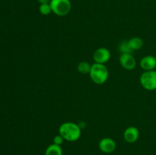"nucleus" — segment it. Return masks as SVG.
Wrapping results in <instances>:
<instances>
[{
  "instance_id": "nucleus-14",
  "label": "nucleus",
  "mask_w": 156,
  "mask_h": 155,
  "mask_svg": "<svg viewBox=\"0 0 156 155\" xmlns=\"http://www.w3.org/2000/svg\"><path fill=\"white\" fill-rule=\"evenodd\" d=\"M39 12L43 15H50L52 12V9L50 3H47V4H40Z\"/></svg>"
},
{
  "instance_id": "nucleus-3",
  "label": "nucleus",
  "mask_w": 156,
  "mask_h": 155,
  "mask_svg": "<svg viewBox=\"0 0 156 155\" xmlns=\"http://www.w3.org/2000/svg\"><path fill=\"white\" fill-rule=\"evenodd\" d=\"M50 4L52 12L57 16H66L69 13L72 9L70 0H51Z\"/></svg>"
},
{
  "instance_id": "nucleus-16",
  "label": "nucleus",
  "mask_w": 156,
  "mask_h": 155,
  "mask_svg": "<svg viewBox=\"0 0 156 155\" xmlns=\"http://www.w3.org/2000/svg\"><path fill=\"white\" fill-rule=\"evenodd\" d=\"M37 1L40 4H47V3H50L51 0H37Z\"/></svg>"
},
{
  "instance_id": "nucleus-15",
  "label": "nucleus",
  "mask_w": 156,
  "mask_h": 155,
  "mask_svg": "<svg viewBox=\"0 0 156 155\" xmlns=\"http://www.w3.org/2000/svg\"><path fill=\"white\" fill-rule=\"evenodd\" d=\"M53 144H56V145L61 146L62 144V143H63L64 138L59 134V135L54 136V138H53Z\"/></svg>"
},
{
  "instance_id": "nucleus-9",
  "label": "nucleus",
  "mask_w": 156,
  "mask_h": 155,
  "mask_svg": "<svg viewBox=\"0 0 156 155\" xmlns=\"http://www.w3.org/2000/svg\"><path fill=\"white\" fill-rule=\"evenodd\" d=\"M140 67L144 71H152L156 68V57L154 56H146L143 57L140 62Z\"/></svg>"
},
{
  "instance_id": "nucleus-4",
  "label": "nucleus",
  "mask_w": 156,
  "mask_h": 155,
  "mask_svg": "<svg viewBox=\"0 0 156 155\" xmlns=\"http://www.w3.org/2000/svg\"><path fill=\"white\" fill-rule=\"evenodd\" d=\"M142 87L147 91L156 90V71H145L140 78Z\"/></svg>"
},
{
  "instance_id": "nucleus-2",
  "label": "nucleus",
  "mask_w": 156,
  "mask_h": 155,
  "mask_svg": "<svg viewBox=\"0 0 156 155\" xmlns=\"http://www.w3.org/2000/svg\"><path fill=\"white\" fill-rule=\"evenodd\" d=\"M91 80L98 85H101L108 81L109 77V71L108 67L104 64L95 63L91 65L89 72Z\"/></svg>"
},
{
  "instance_id": "nucleus-1",
  "label": "nucleus",
  "mask_w": 156,
  "mask_h": 155,
  "mask_svg": "<svg viewBox=\"0 0 156 155\" xmlns=\"http://www.w3.org/2000/svg\"><path fill=\"white\" fill-rule=\"evenodd\" d=\"M59 134L66 141H76L80 138L82 129L76 123L66 122L59 126Z\"/></svg>"
},
{
  "instance_id": "nucleus-6",
  "label": "nucleus",
  "mask_w": 156,
  "mask_h": 155,
  "mask_svg": "<svg viewBox=\"0 0 156 155\" xmlns=\"http://www.w3.org/2000/svg\"><path fill=\"white\" fill-rule=\"evenodd\" d=\"M119 62L124 69L133 70L136 67V60L132 53H123L119 57Z\"/></svg>"
},
{
  "instance_id": "nucleus-12",
  "label": "nucleus",
  "mask_w": 156,
  "mask_h": 155,
  "mask_svg": "<svg viewBox=\"0 0 156 155\" xmlns=\"http://www.w3.org/2000/svg\"><path fill=\"white\" fill-rule=\"evenodd\" d=\"M91 65L88 62L82 61L80 62L77 65V70L81 74H89L91 71Z\"/></svg>"
},
{
  "instance_id": "nucleus-8",
  "label": "nucleus",
  "mask_w": 156,
  "mask_h": 155,
  "mask_svg": "<svg viewBox=\"0 0 156 155\" xmlns=\"http://www.w3.org/2000/svg\"><path fill=\"white\" fill-rule=\"evenodd\" d=\"M140 138V131L135 126H129L123 132V138L125 141L129 144L136 142Z\"/></svg>"
},
{
  "instance_id": "nucleus-5",
  "label": "nucleus",
  "mask_w": 156,
  "mask_h": 155,
  "mask_svg": "<svg viewBox=\"0 0 156 155\" xmlns=\"http://www.w3.org/2000/svg\"><path fill=\"white\" fill-rule=\"evenodd\" d=\"M111 52L106 47H99L94 51L93 54V59L95 63L104 64L108 62L111 59Z\"/></svg>"
},
{
  "instance_id": "nucleus-10",
  "label": "nucleus",
  "mask_w": 156,
  "mask_h": 155,
  "mask_svg": "<svg viewBox=\"0 0 156 155\" xmlns=\"http://www.w3.org/2000/svg\"><path fill=\"white\" fill-rule=\"evenodd\" d=\"M127 41L129 47H130L133 51L140 50V49L143 48V45H144V42H143V39L138 37V36H134V37L130 38Z\"/></svg>"
},
{
  "instance_id": "nucleus-13",
  "label": "nucleus",
  "mask_w": 156,
  "mask_h": 155,
  "mask_svg": "<svg viewBox=\"0 0 156 155\" xmlns=\"http://www.w3.org/2000/svg\"><path fill=\"white\" fill-rule=\"evenodd\" d=\"M119 51L121 53V54L123 53H132L133 50H131V48L129 47V43H128V41L123 40L119 45Z\"/></svg>"
},
{
  "instance_id": "nucleus-7",
  "label": "nucleus",
  "mask_w": 156,
  "mask_h": 155,
  "mask_svg": "<svg viewBox=\"0 0 156 155\" xmlns=\"http://www.w3.org/2000/svg\"><path fill=\"white\" fill-rule=\"evenodd\" d=\"M98 147L101 151L103 152V153H111L116 150L117 143L113 138L106 137V138H103L100 140Z\"/></svg>"
},
{
  "instance_id": "nucleus-11",
  "label": "nucleus",
  "mask_w": 156,
  "mask_h": 155,
  "mask_svg": "<svg viewBox=\"0 0 156 155\" xmlns=\"http://www.w3.org/2000/svg\"><path fill=\"white\" fill-rule=\"evenodd\" d=\"M45 155H62V149L61 146L51 144L47 147L45 150Z\"/></svg>"
}]
</instances>
